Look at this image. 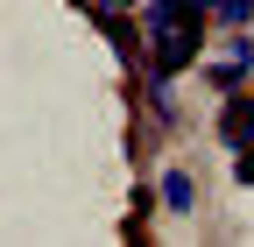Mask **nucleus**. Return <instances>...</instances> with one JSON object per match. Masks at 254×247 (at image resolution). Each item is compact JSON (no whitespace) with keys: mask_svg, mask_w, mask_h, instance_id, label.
<instances>
[{"mask_svg":"<svg viewBox=\"0 0 254 247\" xmlns=\"http://www.w3.org/2000/svg\"><path fill=\"white\" fill-rule=\"evenodd\" d=\"M205 50V0H148V71L177 78Z\"/></svg>","mask_w":254,"mask_h":247,"instance_id":"obj_1","label":"nucleus"},{"mask_svg":"<svg viewBox=\"0 0 254 247\" xmlns=\"http://www.w3.org/2000/svg\"><path fill=\"white\" fill-rule=\"evenodd\" d=\"M219 141H226L233 156H240L247 141H254V92H240V99H233L226 113H219Z\"/></svg>","mask_w":254,"mask_h":247,"instance_id":"obj_2","label":"nucleus"},{"mask_svg":"<svg viewBox=\"0 0 254 247\" xmlns=\"http://www.w3.org/2000/svg\"><path fill=\"white\" fill-rule=\"evenodd\" d=\"M247 71H254V50H247V43H233V50L212 64V85H219V92H240V85H247Z\"/></svg>","mask_w":254,"mask_h":247,"instance_id":"obj_3","label":"nucleus"},{"mask_svg":"<svg viewBox=\"0 0 254 247\" xmlns=\"http://www.w3.org/2000/svg\"><path fill=\"white\" fill-rule=\"evenodd\" d=\"M163 205L170 212H190V205H198V184H190L184 170H163Z\"/></svg>","mask_w":254,"mask_h":247,"instance_id":"obj_4","label":"nucleus"},{"mask_svg":"<svg viewBox=\"0 0 254 247\" xmlns=\"http://www.w3.org/2000/svg\"><path fill=\"white\" fill-rule=\"evenodd\" d=\"M99 28L113 36V50L127 57V64H134V50H141V43H134V28H127V14H106V7H99Z\"/></svg>","mask_w":254,"mask_h":247,"instance_id":"obj_5","label":"nucleus"},{"mask_svg":"<svg viewBox=\"0 0 254 247\" xmlns=\"http://www.w3.org/2000/svg\"><path fill=\"white\" fill-rule=\"evenodd\" d=\"M233 177H240V184H254V141L240 148V170H233Z\"/></svg>","mask_w":254,"mask_h":247,"instance_id":"obj_6","label":"nucleus"}]
</instances>
